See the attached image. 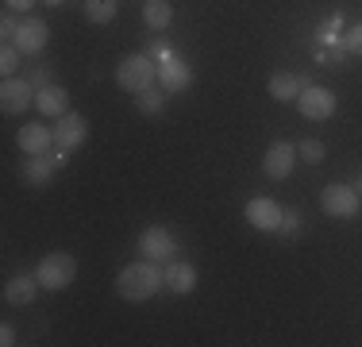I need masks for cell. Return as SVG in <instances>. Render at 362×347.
I'll return each instance as SVG.
<instances>
[{
  "instance_id": "cell-1",
  "label": "cell",
  "mask_w": 362,
  "mask_h": 347,
  "mask_svg": "<svg viewBox=\"0 0 362 347\" xmlns=\"http://www.w3.org/2000/svg\"><path fill=\"white\" fill-rule=\"evenodd\" d=\"M162 285H166V271H162L158 263H151V258L124 266L116 278V293L124 301H146V297H154Z\"/></svg>"
},
{
  "instance_id": "cell-2",
  "label": "cell",
  "mask_w": 362,
  "mask_h": 347,
  "mask_svg": "<svg viewBox=\"0 0 362 347\" xmlns=\"http://www.w3.org/2000/svg\"><path fill=\"white\" fill-rule=\"evenodd\" d=\"M158 81V58L151 55V50H139V55H127L124 62L116 66V85L119 89H127L135 97V93L151 89V85Z\"/></svg>"
},
{
  "instance_id": "cell-3",
  "label": "cell",
  "mask_w": 362,
  "mask_h": 347,
  "mask_svg": "<svg viewBox=\"0 0 362 347\" xmlns=\"http://www.w3.org/2000/svg\"><path fill=\"white\" fill-rule=\"evenodd\" d=\"M35 274H39V285H42V290L58 293V290H66V285H70L74 278H77V258L66 255V251L42 255L39 266H35Z\"/></svg>"
},
{
  "instance_id": "cell-4",
  "label": "cell",
  "mask_w": 362,
  "mask_h": 347,
  "mask_svg": "<svg viewBox=\"0 0 362 347\" xmlns=\"http://www.w3.org/2000/svg\"><path fill=\"white\" fill-rule=\"evenodd\" d=\"M320 208L327 216H335V220H351V216H358V208H362V193L355 186L332 181V186H324V193H320Z\"/></svg>"
},
{
  "instance_id": "cell-5",
  "label": "cell",
  "mask_w": 362,
  "mask_h": 347,
  "mask_svg": "<svg viewBox=\"0 0 362 347\" xmlns=\"http://www.w3.org/2000/svg\"><path fill=\"white\" fill-rule=\"evenodd\" d=\"M35 85H31V77H4V85H0V108H4V116H23V112L35 104Z\"/></svg>"
},
{
  "instance_id": "cell-6",
  "label": "cell",
  "mask_w": 362,
  "mask_h": 347,
  "mask_svg": "<svg viewBox=\"0 0 362 347\" xmlns=\"http://www.w3.org/2000/svg\"><path fill=\"white\" fill-rule=\"evenodd\" d=\"M139 255L151 258V263H170V258L177 255V243L170 236V228H162V224L143 228L139 232Z\"/></svg>"
},
{
  "instance_id": "cell-7",
  "label": "cell",
  "mask_w": 362,
  "mask_h": 347,
  "mask_svg": "<svg viewBox=\"0 0 362 347\" xmlns=\"http://www.w3.org/2000/svg\"><path fill=\"white\" fill-rule=\"evenodd\" d=\"M158 85L166 93H185L189 85H193V66L181 55H174V50H166V55L158 58Z\"/></svg>"
},
{
  "instance_id": "cell-8",
  "label": "cell",
  "mask_w": 362,
  "mask_h": 347,
  "mask_svg": "<svg viewBox=\"0 0 362 347\" xmlns=\"http://www.w3.org/2000/svg\"><path fill=\"white\" fill-rule=\"evenodd\" d=\"M89 139V120L81 112H66V116L54 120V147L62 151H77V147Z\"/></svg>"
},
{
  "instance_id": "cell-9",
  "label": "cell",
  "mask_w": 362,
  "mask_h": 347,
  "mask_svg": "<svg viewBox=\"0 0 362 347\" xmlns=\"http://www.w3.org/2000/svg\"><path fill=\"white\" fill-rule=\"evenodd\" d=\"M297 108L305 120H332L335 116V93L324 89V85H308L297 97Z\"/></svg>"
},
{
  "instance_id": "cell-10",
  "label": "cell",
  "mask_w": 362,
  "mask_h": 347,
  "mask_svg": "<svg viewBox=\"0 0 362 347\" xmlns=\"http://www.w3.org/2000/svg\"><path fill=\"white\" fill-rule=\"evenodd\" d=\"M12 42L23 50V55H42V50H47V42H50L47 20H39V16H23V20H20V31H16Z\"/></svg>"
},
{
  "instance_id": "cell-11",
  "label": "cell",
  "mask_w": 362,
  "mask_h": 347,
  "mask_svg": "<svg viewBox=\"0 0 362 347\" xmlns=\"http://www.w3.org/2000/svg\"><path fill=\"white\" fill-rule=\"evenodd\" d=\"M293 166H297V143H286V139H278V143H270V151H266L262 159V174L274 181L289 178Z\"/></svg>"
},
{
  "instance_id": "cell-12",
  "label": "cell",
  "mask_w": 362,
  "mask_h": 347,
  "mask_svg": "<svg viewBox=\"0 0 362 347\" xmlns=\"http://www.w3.org/2000/svg\"><path fill=\"white\" fill-rule=\"evenodd\" d=\"M243 216H247V224L258 232H278V224H281V205L278 201H270V197H251L243 208Z\"/></svg>"
},
{
  "instance_id": "cell-13",
  "label": "cell",
  "mask_w": 362,
  "mask_h": 347,
  "mask_svg": "<svg viewBox=\"0 0 362 347\" xmlns=\"http://www.w3.org/2000/svg\"><path fill=\"white\" fill-rule=\"evenodd\" d=\"M266 89H270V97L278 101V104H293V101L300 97V93L308 89V77H305V74H289V69H281V74H270Z\"/></svg>"
},
{
  "instance_id": "cell-14",
  "label": "cell",
  "mask_w": 362,
  "mask_h": 347,
  "mask_svg": "<svg viewBox=\"0 0 362 347\" xmlns=\"http://www.w3.org/2000/svg\"><path fill=\"white\" fill-rule=\"evenodd\" d=\"M42 290L39 285V274H16V278H8L4 282V301L12 309H23V305H31V301H35V293Z\"/></svg>"
},
{
  "instance_id": "cell-15",
  "label": "cell",
  "mask_w": 362,
  "mask_h": 347,
  "mask_svg": "<svg viewBox=\"0 0 362 347\" xmlns=\"http://www.w3.org/2000/svg\"><path fill=\"white\" fill-rule=\"evenodd\" d=\"M35 108L42 112L47 120H58V116H66L70 112V93L62 89V85H42V89L35 93Z\"/></svg>"
},
{
  "instance_id": "cell-16",
  "label": "cell",
  "mask_w": 362,
  "mask_h": 347,
  "mask_svg": "<svg viewBox=\"0 0 362 347\" xmlns=\"http://www.w3.org/2000/svg\"><path fill=\"white\" fill-rule=\"evenodd\" d=\"M16 143H20L23 154H47L50 147H54V132H50L47 124H23L20 135H16Z\"/></svg>"
},
{
  "instance_id": "cell-17",
  "label": "cell",
  "mask_w": 362,
  "mask_h": 347,
  "mask_svg": "<svg viewBox=\"0 0 362 347\" xmlns=\"http://www.w3.org/2000/svg\"><path fill=\"white\" fill-rule=\"evenodd\" d=\"M54 170H58V159L54 154H28L23 159V166H20V174H23V181L28 186H47L50 178H54Z\"/></svg>"
},
{
  "instance_id": "cell-18",
  "label": "cell",
  "mask_w": 362,
  "mask_h": 347,
  "mask_svg": "<svg viewBox=\"0 0 362 347\" xmlns=\"http://www.w3.org/2000/svg\"><path fill=\"white\" fill-rule=\"evenodd\" d=\"M166 290H174L177 297L193 293V290H197V266H193V263H177V258H170V266H166Z\"/></svg>"
},
{
  "instance_id": "cell-19",
  "label": "cell",
  "mask_w": 362,
  "mask_h": 347,
  "mask_svg": "<svg viewBox=\"0 0 362 347\" xmlns=\"http://www.w3.org/2000/svg\"><path fill=\"white\" fill-rule=\"evenodd\" d=\"M143 23L146 31H170V23H174V4L170 0H146L143 4Z\"/></svg>"
},
{
  "instance_id": "cell-20",
  "label": "cell",
  "mask_w": 362,
  "mask_h": 347,
  "mask_svg": "<svg viewBox=\"0 0 362 347\" xmlns=\"http://www.w3.org/2000/svg\"><path fill=\"white\" fill-rule=\"evenodd\" d=\"M166 97H170V93L162 89V85H158V89H154V85H151V89L135 93V108H139L143 116H158V112L166 108Z\"/></svg>"
},
{
  "instance_id": "cell-21",
  "label": "cell",
  "mask_w": 362,
  "mask_h": 347,
  "mask_svg": "<svg viewBox=\"0 0 362 347\" xmlns=\"http://www.w3.org/2000/svg\"><path fill=\"white\" fill-rule=\"evenodd\" d=\"M119 12V0H85V20L89 23H112Z\"/></svg>"
},
{
  "instance_id": "cell-22",
  "label": "cell",
  "mask_w": 362,
  "mask_h": 347,
  "mask_svg": "<svg viewBox=\"0 0 362 347\" xmlns=\"http://www.w3.org/2000/svg\"><path fill=\"white\" fill-rule=\"evenodd\" d=\"M324 154H327V147L320 143V139H300V143H297V159L308 162V166H320Z\"/></svg>"
},
{
  "instance_id": "cell-23",
  "label": "cell",
  "mask_w": 362,
  "mask_h": 347,
  "mask_svg": "<svg viewBox=\"0 0 362 347\" xmlns=\"http://www.w3.org/2000/svg\"><path fill=\"white\" fill-rule=\"evenodd\" d=\"M20 62H23V50L16 47V42H4V50H0V74H4V77H16Z\"/></svg>"
},
{
  "instance_id": "cell-24",
  "label": "cell",
  "mask_w": 362,
  "mask_h": 347,
  "mask_svg": "<svg viewBox=\"0 0 362 347\" xmlns=\"http://www.w3.org/2000/svg\"><path fill=\"white\" fill-rule=\"evenodd\" d=\"M300 228H305V224H300V212H297V208H281V224H278L281 236H297Z\"/></svg>"
},
{
  "instance_id": "cell-25",
  "label": "cell",
  "mask_w": 362,
  "mask_h": 347,
  "mask_svg": "<svg viewBox=\"0 0 362 347\" xmlns=\"http://www.w3.org/2000/svg\"><path fill=\"white\" fill-rule=\"evenodd\" d=\"M16 31H20V20H16V16H12V8H8V12L0 16V39H4V42H12V39H16Z\"/></svg>"
},
{
  "instance_id": "cell-26",
  "label": "cell",
  "mask_w": 362,
  "mask_h": 347,
  "mask_svg": "<svg viewBox=\"0 0 362 347\" xmlns=\"http://www.w3.org/2000/svg\"><path fill=\"white\" fill-rule=\"evenodd\" d=\"M343 47H347V55H362V23H355V28L343 35Z\"/></svg>"
},
{
  "instance_id": "cell-27",
  "label": "cell",
  "mask_w": 362,
  "mask_h": 347,
  "mask_svg": "<svg viewBox=\"0 0 362 347\" xmlns=\"http://www.w3.org/2000/svg\"><path fill=\"white\" fill-rule=\"evenodd\" d=\"M31 85H35V89H42V85H50V69H47V66L31 69Z\"/></svg>"
},
{
  "instance_id": "cell-28",
  "label": "cell",
  "mask_w": 362,
  "mask_h": 347,
  "mask_svg": "<svg viewBox=\"0 0 362 347\" xmlns=\"http://www.w3.org/2000/svg\"><path fill=\"white\" fill-rule=\"evenodd\" d=\"M8 8H12V12H31V8L39 4V0H4Z\"/></svg>"
},
{
  "instance_id": "cell-29",
  "label": "cell",
  "mask_w": 362,
  "mask_h": 347,
  "mask_svg": "<svg viewBox=\"0 0 362 347\" xmlns=\"http://www.w3.org/2000/svg\"><path fill=\"white\" fill-rule=\"evenodd\" d=\"M0 343H4V347L16 343V328L12 324H0Z\"/></svg>"
},
{
  "instance_id": "cell-30",
  "label": "cell",
  "mask_w": 362,
  "mask_h": 347,
  "mask_svg": "<svg viewBox=\"0 0 362 347\" xmlns=\"http://www.w3.org/2000/svg\"><path fill=\"white\" fill-rule=\"evenodd\" d=\"M42 4H50V8H58V4H66V0H42Z\"/></svg>"
},
{
  "instance_id": "cell-31",
  "label": "cell",
  "mask_w": 362,
  "mask_h": 347,
  "mask_svg": "<svg viewBox=\"0 0 362 347\" xmlns=\"http://www.w3.org/2000/svg\"><path fill=\"white\" fill-rule=\"evenodd\" d=\"M358 193H362V174H358Z\"/></svg>"
}]
</instances>
